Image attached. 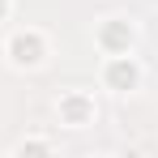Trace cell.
Returning <instances> with one entry per match:
<instances>
[{"instance_id": "5b68a950", "label": "cell", "mask_w": 158, "mask_h": 158, "mask_svg": "<svg viewBox=\"0 0 158 158\" xmlns=\"http://www.w3.org/2000/svg\"><path fill=\"white\" fill-rule=\"evenodd\" d=\"M4 9H9V0H0V13H4Z\"/></svg>"}, {"instance_id": "3957f363", "label": "cell", "mask_w": 158, "mask_h": 158, "mask_svg": "<svg viewBox=\"0 0 158 158\" xmlns=\"http://www.w3.org/2000/svg\"><path fill=\"white\" fill-rule=\"evenodd\" d=\"M103 47H107V52L128 47V26H120V22H115V26H107V30H103Z\"/></svg>"}, {"instance_id": "7a4b0ae2", "label": "cell", "mask_w": 158, "mask_h": 158, "mask_svg": "<svg viewBox=\"0 0 158 158\" xmlns=\"http://www.w3.org/2000/svg\"><path fill=\"white\" fill-rule=\"evenodd\" d=\"M107 81H111L115 90H128L132 81H137V69H132L128 60H111V64H107Z\"/></svg>"}, {"instance_id": "6da1fadb", "label": "cell", "mask_w": 158, "mask_h": 158, "mask_svg": "<svg viewBox=\"0 0 158 158\" xmlns=\"http://www.w3.org/2000/svg\"><path fill=\"white\" fill-rule=\"evenodd\" d=\"M9 52H13V60H17V64H34V60L43 56V43H39V34H17Z\"/></svg>"}, {"instance_id": "277c9868", "label": "cell", "mask_w": 158, "mask_h": 158, "mask_svg": "<svg viewBox=\"0 0 158 158\" xmlns=\"http://www.w3.org/2000/svg\"><path fill=\"white\" fill-rule=\"evenodd\" d=\"M64 115H69L73 124H81V120H85V103H81V98H69V103H64Z\"/></svg>"}]
</instances>
